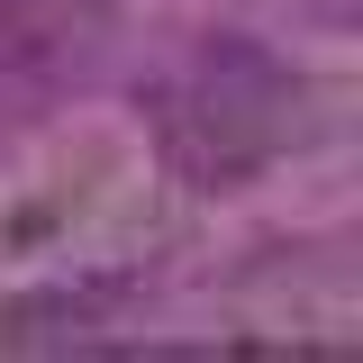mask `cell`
Here are the masks:
<instances>
[{
	"instance_id": "6da1fadb",
	"label": "cell",
	"mask_w": 363,
	"mask_h": 363,
	"mask_svg": "<svg viewBox=\"0 0 363 363\" xmlns=\"http://www.w3.org/2000/svg\"><path fill=\"white\" fill-rule=\"evenodd\" d=\"M64 64H73V45H64L55 18L0 9V109H37L45 91L64 82Z\"/></svg>"
}]
</instances>
